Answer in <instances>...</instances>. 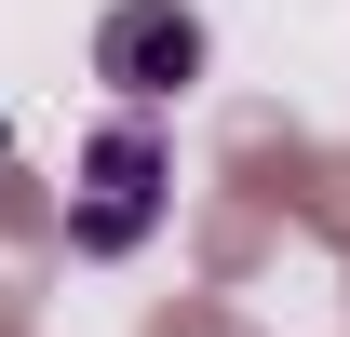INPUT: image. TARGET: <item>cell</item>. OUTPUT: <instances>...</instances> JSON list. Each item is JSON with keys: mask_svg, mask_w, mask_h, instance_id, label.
<instances>
[{"mask_svg": "<svg viewBox=\"0 0 350 337\" xmlns=\"http://www.w3.org/2000/svg\"><path fill=\"white\" fill-rule=\"evenodd\" d=\"M162 135H148V122H135V108H122V122H94V149H81V203H68V243H81V256H135V243H148V229H162Z\"/></svg>", "mask_w": 350, "mask_h": 337, "instance_id": "cell-1", "label": "cell"}, {"mask_svg": "<svg viewBox=\"0 0 350 337\" xmlns=\"http://www.w3.org/2000/svg\"><path fill=\"white\" fill-rule=\"evenodd\" d=\"M94 68L135 95V122H148V95H189V68H202V14H175V0H122L108 14V41H94Z\"/></svg>", "mask_w": 350, "mask_h": 337, "instance_id": "cell-2", "label": "cell"}]
</instances>
